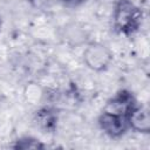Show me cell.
Here are the masks:
<instances>
[{
    "label": "cell",
    "instance_id": "cell-8",
    "mask_svg": "<svg viewBox=\"0 0 150 150\" xmlns=\"http://www.w3.org/2000/svg\"><path fill=\"white\" fill-rule=\"evenodd\" d=\"M87 0H60V2L67 8H77L82 6Z\"/></svg>",
    "mask_w": 150,
    "mask_h": 150
},
{
    "label": "cell",
    "instance_id": "cell-5",
    "mask_svg": "<svg viewBox=\"0 0 150 150\" xmlns=\"http://www.w3.org/2000/svg\"><path fill=\"white\" fill-rule=\"evenodd\" d=\"M129 129L139 134L150 132V112L149 108L143 104H136L128 115Z\"/></svg>",
    "mask_w": 150,
    "mask_h": 150
},
{
    "label": "cell",
    "instance_id": "cell-6",
    "mask_svg": "<svg viewBox=\"0 0 150 150\" xmlns=\"http://www.w3.org/2000/svg\"><path fill=\"white\" fill-rule=\"evenodd\" d=\"M34 122L45 132H53L56 129L57 114L52 108H48V107L41 108L35 112Z\"/></svg>",
    "mask_w": 150,
    "mask_h": 150
},
{
    "label": "cell",
    "instance_id": "cell-1",
    "mask_svg": "<svg viewBox=\"0 0 150 150\" xmlns=\"http://www.w3.org/2000/svg\"><path fill=\"white\" fill-rule=\"evenodd\" d=\"M143 21L142 9L131 0H117L112 11V27L116 33L129 36L138 32Z\"/></svg>",
    "mask_w": 150,
    "mask_h": 150
},
{
    "label": "cell",
    "instance_id": "cell-9",
    "mask_svg": "<svg viewBox=\"0 0 150 150\" xmlns=\"http://www.w3.org/2000/svg\"><path fill=\"white\" fill-rule=\"evenodd\" d=\"M1 26H2V18L0 15V30H1Z\"/></svg>",
    "mask_w": 150,
    "mask_h": 150
},
{
    "label": "cell",
    "instance_id": "cell-7",
    "mask_svg": "<svg viewBox=\"0 0 150 150\" xmlns=\"http://www.w3.org/2000/svg\"><path fill=\"white\" fill-rule=\"evenodd\" d=\"M13 148L19 149V150H28V149L40 150V149H45L46 145L38 138H34L30 136H25V137L18 138L15 141V143L13 144Z\"/></svg>",
    "mask_w": 150,
    "mask_h": 150
},
{
    "label": "cell",
    "instance_id": "cell-2",
    "mask_svg": "<svg viewBox=\"0 0 150 150\" xmlns=\"http://www.w3.org/2000/svg\"><path fill=\"white\" fill-rule=\"evenodd\" d=\"M97 122L101 130L111 138H120L129 130L128 117L105 110H102Z\"/></svg>",
    "mask_w": 150,
    "mask_h": 150
},
{
    "label": "cell",
    "instance_id": "cell-3",
    "mask_svg": "<svg viewBox=\"0 0 150 150\" xmlns=\"http://www.w3.org/2000/svg\"><path fill=\"white\" fill-rule=\"evenodd\" d=\"M84 63L93 70L101 71L108 68L112 60L110 50L101 43H90L83 53Z\"/></svg>",
    "mask_w": 150,
    "mask_h": 150
},
{
    "label": "cell",
    "instance_id": "cell-4",
    "mask_svg": "<svg viewBox=\"0 0 150 150\" xmlns=\"http://www.w3.org/2000/svg\"><path fill=\"white\" fill-rule=\"evenodd\" d=\"M136 104H137V101L134 94L130 90L122 89V90H118L110 100H108L103 110L128 117V115L130 114V111L134 109Z\"/></svg>",
    "mask_w": 150,
    "mask_h": 150
}]
</instances>
